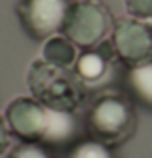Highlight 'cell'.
<instances>
[{
	"label": "cell",
	"instance_id": "6da1fadb",
	"mask_svg": "<svg viewBox=\"0 0 152 158\" xmlns=\"http://www.w3.org/2000/svg\"><path fill=\"white\" fill-rule=\"evenodd\" d=\"M28 86L38 102L48 108L74 110L84 100V86L78 82L74 72L48 60H36L28 72Z\"/></svg>",
	"mask_w": 152,
	"mask_h": 158
},
{
	"label": "cell",
	"instance_id": "7a4b0ae2",
	"mask_svg": "<svg viewBox=\"0 0 152 158\" xmlns=\"http://www.w3.org/2000/svg\"><path fill=\"white\" fill-rule=\"evenodd\" d=\"M86 126L94 140L110 148L126 142L136 128L132 102L120 94H102L90 106Z\"/></svg>",
	"mask_w": 152,
	"mask_h": 158
},
{
	"label": "cell",
	"instance_id": "3957f363",
	"mask_svg": "<svg viewBox=\"0 0 152 158\" xmlns=\"http://www.w3.org/2000/svg\"><path fill=\"white\" fill-rule=\"evenodd\" d=\"M110 12L98 0L70 2L62 22V34L78 48H96L110 32Z\"/></svg>",
	"mask_w": 152,
	"mask_h": 158
},
{
	"label": "cell",
	"instance_id": "277c9868",
	"mask_svg": "<svg viewBox=\"0 0 152 158\" xmlns=\"http://www.w3.org/2000/svg\"><path fill=\"white\" fill-rule=\"evenodd\" d=\"M112 52L128 68L152 60V26L142 20L126 18L114 26Z\"/></svg>",
	"mask_w": 152,
	"mask_h": 158
},
{
	"label": "cell",
	"instance_id": "5b68a950",
	"mask_svg": "<svg viewBox=\"0 0 152 158\" xmlns=\"http://www.w3.org/2000/svg\"><path fill=\"white\" fill-rule=\"evenodd\" d=\"M68 6V0H22L16 6V12L24 30L30 36L50 38L52 34L62 30Z\"/></svg>",
	"mask_w": 152,
	"mask_h": 158
},
{
	"label": "cell",
	"instance_id": "8992f818",
	"mask_svg": "<svg viewBox=\"0 0 152 158\" xmlns=\"http://www.w3.org/2000/svg\"><path fill=\"white\" fill-rule=\"evenodd\" d=\"M48 108L36 98L20 96L6 106L4 118L10 132L22 142H40L46 128Z\"/></svg>",
	"mask_w": 152,
	"mask_h": 158
},
{
	"label": "cell",
	"instance_id": "52a82bcc",
	"mask_svg": "<svg viewBox=\"0 0 152 158\" xmlns=\"http://www.w3.org/2000/svg\"><path fill=\"white\" fill-rule=\"evenodd\" d=\"M48 108V106H46ZM80 120L74 114V110H58V108H48L46 116V128L40 144L44 146H74L80 140Z\"/></svg>",
	"mask_w": 152,
	"mask_h": 158
},
{
	"label": "cell",
	"instance_id": "ba28073f",
	"mask_svg": "<svg viewBox=\"0 0 152 158\" xmlns=\"http://www.w3.org/2000/svg\"><path fill=\"white\" fill-rule=\"evenodd\" d=\"M74 76L78 78L84 90L96 88L108 82L112 76V58L100 48H86L78 54L74 62Z\"/></svg>",
	"mask_w": 152,
	"mask_h": 158
},
{
	"label": "cell",
	"instance_id": "9c48e42d",
	"mask_svg": "<svg viewBox=\"0 0 152 158\" xmlns=\"http://www.w3.org/2000/svg\"><path fill=\"white\" fill-rule=\"evenodd\" d=\"M126 86L130 90V96L138 104L152 110V60L128 68Z\"/></svg>",
	"mask_w": 152,
	"mask_h": 158
},
{
	"label": "cell",
	"instance_id": "30bf717a",
	"mask_svg": "<svg viewBox=\"0 0 152 158\" xmlns=\"http://www.w3.org/2000/svg\"><path fill=\"white\" fill-rule=\"evenodd\" d=\"M76 58H78L76 44L70 42L66 36H50L44 44V60L52 62L56 66H62V68L74 66Z\"/></svg>",
	"mask_w": 152,
	"mask_h": 158
},
{
	"label": "cell",
	"instance_id": "8fae6325",
	"mask_svg": "<svg viewBox=\"0 0 152 158\" xmlns=\"http://www.w3.org/2000/svg\"><path fill=\"white\" fill-rule=\"evenodd\" d=\"M66 158H114L110 146L98 142L94 138L88 140H78L74 146L70 148Z\"/></svg>",
	"mask_w": 152,
	"mask_h": 158
},
{
	"label": "cell",
	"instance_id": "7c38bea8",
	"mask_svg": "<svg viewBox=\"0 0 152 158\" xmlns=\"http://www.w3.org/2000/svg\"><path fill=\"white\" fill-rule=\"evenodd\" d=\"M8 158H52L48 146L40 142H20L18 146L12 148Z\"/></svg>",
	"mask_w": 152,
	"mask_h": 158
},
{
	"label": "cell",
	"instance_id": "4fadbf2b",
	"mask_svg": "<svg viewBox=\"0 0 152 158\" xmlns=\"http://www.w3.org/2000/svg\"><path fill=\"white\" fill-rule=\"evenodd\" d=\"M126 10L134 16V18H152V0H124Z\"/></svg>",
	"mask_w": 152,
	"mask_h": 158
},
{
	"label": "cell",
	"instance_id": "5bb4252c",
	"mask_svg": "<svg viewBox=\"0 0 152 158\" xmlns=\"http://www.w3.org/2000/svg\"><path fill=\"white\" fill-rule=\"evenodd\" d=\"M10 134H12V132H10V128H8L6 120L0 116V154L10 146Z\"/></svg>",
	"mask_w": 152,
	"mask_h": 158
}]
</instances>
